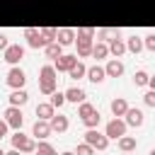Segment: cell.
<instances>
[{"label": "cell", "instance_id": "cell-1", "mask_svg": "<svg viewBox=\"0 0 155 155\" xmlns=\"http://www.w3.org/2000/svg\"><path fill=\"white\" fill-rule=\"evenodd\" d=\"M85 143H90L94 150H107L109 148V136L97 131V128H87L85 131Z\"/></svg>", "mask_w": 155, "mask_h": 155}, {"label": "cell", "instance_id": "cell-2", "mask_svg": "<svg viewBox=\"0 0 155 155\" xmlns=\"http://www.w3.org/2000/svg\"><path fill=\"white\" fill-rule=\"evenodd\" d=\"M126 128H128V124H126L121 116H114V119L104 126V133L109 136V140H111V138H114V140H119L121 136H126Z\"/></svg>", "mask_w": 155, "mask_h": 155}, {"label": "cell", "instance_id": "cell-3", "mask_svg": "<svg viewBox=\"0 0 155 155\" xmlns=\"http://www.w3.org/2000/svg\"><path fill=\"white\" fill-rule=\"evenodd\" d=\"M24 36H27V44H29V48H46L51 41L41 34V29H34V27H27L24 29Z\"/></svg>", "mask_w": 155, "mask_h": 155}, {"label": "cell", "instance_id": "cell-4", "mask_svg": "<svg viewBox=\"0 0 155 155\" xmlns=\"http://www.w3.org/2000/svg\"><path fill=\"white\" fill-rule=\"evenodd\" d=\"M10 140H12V148H17L19 153H34V150H36V143H34V138L24 136L22 131H17L15 136H10Z\"/></svg>", "mask_w": 155, "mask_h": 155}, {"label": "cell", "instance_id": "cell-5", "mask_svg": "<svg viewBox=\"0 0 155 155\" xmlns=\"http://www.w3.org/2000/svg\"><path fill=\"white\" fill-rule=\"evenodd\" d=\"M5 82H7L12 90H19V87H24L27 75H24V70H22L19 65H12V68L7 70V75H5Z\"/></svg>", "mask_w": 155, "mask_h": 155}, {"label": "cell", "instance_id": "cell-6", "mask_svg": "<svg viewBox=\"0 0 155 155\" xmlns=\"http://www.w3.org/2000/svg\"><path fill=\"white\" fill-rule=\"evenodd\" d=\"M5 121L10 124V128H15V131H19L22 128V124H24V114H22V107H7L5 109Z\"/></svg>", "mask_w": 155, "mask_h": 155}, {"label": "cell", "instance_id": "cell-7", "mask_svg": "<svg viewBox=\"0 0 155 155\" xmlns=\"http://www.w3.org/2000/svg\"><path fill=\"white\" fill-rule=\"evenodd\" d=\"M2 58L10 63V65H19V61L24 58V48L19 44H10L5 51H2Z\"/></svg>", "mask_w": 155, "mask_h": 155}, {"label": "cell", "instance_id": "cell-8", "mask_svg": "<svg viewBox=\"0 0 155 155\" xmlns=\"http://www.w3.org/2000/svg\"><path fill=\"white\" fill-rule=\"evenodd\" d=\"M51 133H53V128H51V121H46V119H36V121H34V126H31V136H34V138H39V140H46Z\"/></svg>", "mask_w": 155, "mask_h": 155}, {"label": "cell", "instance_id": "cell-9", "mask_svg": "<svg viewBox=\"0 0 155 155\" xmlns=\"http://www.w3.org/2000/svg\"><path fill=\"white\" fill-rule=\"evenodd\" d=\"M75 46H78V58H87V56H92L94 39H90V36H75Z\"/></svg>", "mask_w": 155, "mask_h": 155}, {"label": "cell", "instance_id": "cell-10", "mask_svg": "<svg viewBox=\"0 0 155 155\" xmlns=\"http://www.w3.org/2000/svg\"><path fill=\"white\" fill-rule=\"evenodd\" d=\"M109 53H111V56H116V58H121V56L126 53V41H124V39H119V29H116V31H111V39H109Z\"/></svg>", "mask_w": 155, "mask_h": 155}, {"label": "cell", "instance_id": "cell-11", "mask_svg": "<svg viewBox=\"0 0 155 155\" xmlns=\"http://www.w3.org/2000/svg\"><path fill=\"white\" fill-rule=\"evenodd\" d=\"M78 61H80V58H78V53H75V56H73V53H63L61 58H56V61H53V65H56V70H58V73H68Z\"/></svg>", "mask_w": 155, "mask_h": 155}, {"label": "cell", "instance_id": "cell-12", "mask_svg": "<svg viewBox=\"0 0 155 155\" xmlns=\"http://www.w3.org/2000/svg\"><path fill=\"white\" fill-rule=\"evenodd\" d=\"M104 70H107V78H121L124 75V63L119 58H109L107 65H104Z\"/></svg>", "mask_w": 155, "mask_h": 155}, {"label": "cell", "instance_id": "cell-13", "mask_svg": "<svg viewBox=\"0 0 155 155\" xmlns=\"http://www.w3.org/2000/svg\"><path fill=\"white\" fill-rule=\"evenodd\" d=\"M124 116H126L124 121H126L128 126H133V128L143 126V111H140V109H136V107H128V111H126Z\"/></svg>", "mask_w": 155, "mask_h": 155}, {"label": "cell", "instance_id": "cell-14", "mask_svg": "<svg viewBox=\"0 0 155 155\" xmlns=\"http://www.w3.org/2000/svg\"><path fill=\"white\" fill-rule=\"evenodd\" d=\"M51 80H58V70H56V65L46 63L39 68V82H51Z\"/></svg>", "mask_w": 155, "mask_h": 155}, {"label": "cell", "instance_id": "cell-15", "mask_svg": "<svg viewBox=\"0 0 155 155\" xmlns=\"http://www.w3.org/2000/svg\"><path fill=\"white\" fill-rule=\"evenodd\" d=\"M68 126H70V121H68L65 114H53V116H51V128H53L56 133H65Z\"/></svg>", "mask_w": 155, "mask_h": 155}, {"label": "cell", "instance_id": "cell-16", "mask_svg": "<svg viewBox=\"0 0 155 155\" xmlns=\"http://www.w3.org/2000/svg\"><path fill=\"white\" fill-rule=\"evenodd\" d=\"M56 41H58L61 46H70V44H75V29H68V27L58 29V34H56Z\"/></svg>", "mask_w": 155, "mask_h": 155}, {"label": "cell", "instance_id": "cell-17", "mask_svg": "<svg viewBox=\"0 0 155 155\" xmlns=\"http://www.w3.org/2000/svg\"><path fill=\"white\" fill-rule=\"evenodd\" d=\"M85 97H87V94H85V90H82V87H75V85H73V87H68V90H65V99H68V102H73V104H82V102H85Z\"/></svg>", "mask_w": 155, "mask_h": 155}, {"label": "cell", "instance_id": "cell-18", "mask_svg": "<svg viewBox=\"0 0 155 155\" xmlns=\"http://www.w3.org/2000/svg\"><path fill=\"white\" fill-rule=\"evenodd\" d=\"M87 80H92V82H104V80H107L104 65H90V68H87Z\"/></svg>", "mask_w": 155, "mask_h": 155}, {"label": "cell", "instance_id": "cell-19", "mask_svg": "<svg viewBox=\"0 0 155 155\" xmlns=\"http://www.w3.org/2000/svg\"><path fill=\"white\" fill-rule=\"evenodd\" d=\"M7 99H10V104H12V107H24V104H27V99H29V94L24 92V87H19V90H12Z\"/></svg>", "mask_w": 155, "mask_h": 155}, {"label": "cell", "instance_id": "cell-20", "mask_svg": "<svg viewBox=\"0 0 155 155\" xmlns=\"http://www.w3.org/2000/svg\"><path fill=\"white\" fill-rule=\"evenodd\" d=\"M109 109H111V114H114V116H124V114L128 111V102H126L124 97H116V99H111Z\"/></svg>", "mask_w": 155, "mask_h": 155}, {"label": "cell", "instance_id": "cell-21", "mask_svg": "<svg viewBox=\"0 0 155 155\" xmlns=\"http://www.w3.org/2000/svg\"><path fill=\"white\" fill-rule=\"evenodd\" d=\"M56 114V107L51 104V102H41V104H36V116L39 119H46V121H51V116Z\"/></svg>", "mask_w": 155, "mask_h": 155}, {"label": "cell", "instance_id": "cell-22", "mask_svg": "<svg viewBox=\"0 0 155 155\" xmlns=\"http://www.w3.org/2000/svg\"><path fill=\"white\" fill-rule=\"evenodd\" d=\"M143 48H145V46H143V39H140V36H128V39H126V51H128V53L138 56Z\"/></svg>", "mask_w": 155, "mask_h": 155}, {"label": "cell", "instance_id": "cell-23", "mask_svg": "<svg viewBox=\"0 0 155 155\" xmlns=\"http://www.w3.org/2000/svg\"><path fill=\"white\" fill-rule=\"evenodd\" d=\"M44 53H46V58L56 61V58H61V56H63V46H61L58 41H51V44L44 48Z\"/></svg>", "mask_w": 155, "mask_h": 155}, {"label": "cell", "instance_id": "cell-24", "mask_svg": "<svg viewBox=\"0 0 155 155\" xmlns=\"http://www.w3.org/2000/svg\"><path fill=\"white\" fill-rule=\"evenodd\" d=\"M136 145H138V143H136L133 136H121V138H119V150H121V153H133Z\"/></svg>", "mask_w": 155, "mask_h": 155}, {"label": "cell", "instance_id": "cell-25", "mask_svg": "<svg viewBox=\"0 0 155 155\" xmlns=\"http://www.w3.org/2000/svg\"><path fill=\"white\" fill-rule=\"evenodd\" d=\"M92 56H94L97 61H102V58H107V56H109V44H104V41H94V48H92Z\"/></svg>", "mask_w": 155, "mask_h": 155}, {"label": "cell", "instance_id": "cell-26", "mask_svg": "<svg viewBox=\"0 0 155 155\" xmlns=\"http://www.w3.org/2000/svg\"><path fill=\"white\" fill-rule=\"evenodd\" d=\"M68 75H70L73 80H80V78H85V75H87V65L78 61V63H75V65H73V68L68 70Z\"/></svg>", "mask_w": 155, "mask_h": 155}, {"label": "cell", "instance_id": "cell-27", "mask_svg": "<svg viewBox=\"0 0 155 155\" xmlns=\"http://www.w3.org/2000/svg\"><path fill=\"white\" fill-rule=\"evenodd\" d=\"M34 155H58V153H56V148H53L51 143H46V140H39V145H36Z\"/></svg>", "mask_w": 155, "mask_h": 155}, {"label": "cell", "instance_id": "cell-28", "mask_svg": "<svg viewBox=\"0 0 155 155\" xmlns=\"http://www.w3.org/2000/svg\"><path fill=\"white\" fill-rule=\"evenodd\" d=\"M148 82H150V75H148L145 70H136V73H133V85H136V87H145Z\"/></svg>", "mask_w": 155, "mask_h": 155}, {"label": "cell", "instance_id": "cell-29", "mask_svg": "<svg viewBox=\"0 0 155 155\" xmlns=\"http://www.w3.org/2000/svg\"><path fill=\"white\" fill-rule=\"evenodd\" d=\"M56 87H58V80H51V82H39V92H41V94H46V97H51V94L56 92Z\"/></svg>", "mask_w": 155, "mask_h": 155}, {"label": "cell", "instance_id": "cell-30", "mask_svg": "<svg viewBox=\"0 0 155 155\" xmlns=\"http://www.w3.org/2000/svg\"><path fill=\"white\" fill-rule=\"evenodd\" d=\"M99 121H102V116H99V111H97V109H94L90 116H85V119H82V124H85L87 128H97V126H99Z\"/></svg>", "mask_w": 155, "mask_h": 155}, {"label": "cell", "instance_id": "cell-31", "mask_svg": "<svg viewBox=\"0 0 155 155\" xmlns=\"http://www.w3.org/2000/svg\"><path fill=\"white\" fill-rule=\"evenodd\" d=\"M48 102H51V104H53L56 109H61V107H63V104H65L68 99H65V92H58V90H56V92L51 94V99H48Z\"/></svg>", "mask_w": 155, "mask_h": 155}, {"label": "cell", "instance_id": "cell-32", "mask_svg": "<svg viewBox=\"0 0 155 155\" xmlns=\"http://www.w3.org/2000/svg\"><path fill=\"white\" fill-rule=\"evenodd\" d=\"M94 153H97V150H94L90 143H85V140L78 143V148H75V155H94Z\"/></svg>", "mask_w": 155, "mask_h": 155}, {"label": "cell", "instance_id": "cell-33", "mask_svg": "<svg viewBox=\"0 0 155 155\" xmlns=\"http://www.w3.org/2000/svg\"><path fill=\"white\" fill-rule=\"evenodd\" d=\"M92 111H94V107H92L90 102H82V104L78 107V116H80V119H85V116H90Z\"/></svg>", "mask_w": 155, "mask_h": 155}, {"label": "cell", "instance_id": "cell-34", "mask_svg": "<svg viewBox=\"0 0 155 155\" xmlns=\"http://www.w3.org/2000/svg\"><path fill=\"white\" fill-rule=\"evenodd\" d=\"M75 36H90V39H94V36H97V31H94L92 27H80V29L75 31Z\"/></svg>", "mask_w": 155, "mask_h": 155}, {"label": "cell", "instance_id": "cell-35", "mask_svg": "<svg viewBox=\"0 0 155 155\" xmlns=\"http://www.w3.org/2000/svg\"><path fill=\"white\" fill-rule=\"evenodd\" d=\"M41 34H44L48 41H56V34H58V29H53V27H41Z\"/></svg>", "mask_w": 155, "mask_h": 155}, {"label": "cell", "instance_id": "cell-36", "mask_svg": "<svg viewBox=\"0 0 155 155\" xmlns=\"http://www.w3.org/2000/svg\"><path fill=\"white\" fill-rule=\"evenodd\" d=\"M143 46H145L148 51H153V53H155V34H148V36L143 39Z\"/></svg>", "mask_w": 155, "mask_h": 155}, {"label": "cell", "instance_id": "cell-37", "mask_svg": "<svg viewBox=\"0 0 155 155\" xmlns=\"http://www.w3.org/2000/svg\"><path fill=\"white\" fill-rule=\"evenodd\" d=\"M143 102H145L148 107H155V90H153V87H150V90L143 94Z\"/></svg>", "mask_w": 155, "mask_h": 155}, {"label": "cell", "instance_id": "cell-38", "mask_svg": "<svg viewBox=\"0 0 155 155\" xmlns=\"http://www.w3.org/2000/svg\"><path fill=\"white\" fill-rule=\"evenodd\" d=\"M109 34H111V31H109V29H97V36H99V39H97V41H109V39H107V36H109Z\"/></svg>", "mask_w": 155, "mask_h": 155}, {"label": "cell", "instance_id": "cell-39", "mask_svg": "<svg viewBox=\"0 0 155 155\" xmlns=\"http://www.w3.org/2000/svg\"><path fill=\"white\" fill-rule=\"evenodd\" d=\"M7 131H10V124H7L5 119H0V138H2V136H7Z\"/></svg>", "mask_w": 155, "mask_h": 155}, {"label": "cell", "instance_id": "cell-40", "mask_svg": "<svg viewBox=\"0 0 155 155\" xmlns=\"http://www.w3.org/2000/svg\"><path fill=\"white\" fill-rule=\"evenodd\" d=\"M7 46H10V41H7V34H2V31H0V51H5Z\"/></svg>", "mask_w": 155, "mask_h": 155}, {"label": "cell", "instance_id": "cell-41", "mask_svg": "<svg viewBox=\"0 0 155 155\" xmlns=\"http://www.w3.org/2000/svg\"><path fill=\"white\" fill-rule=\"evenodd\" d=\"M5 155H22V153H19L17 148H12V150H5Z\"/></svg>", "mask_w": 155, "mask_h": 155}, {"label": "cell", "instance_id": "cell-42", "mask_svg": "<svg viewBox=\"0 0 155 155\" xmlns=\"http://www.w3.org/2000/svg\"><path fill=\"white\" fill-rule=\"evenodd\" d=\"M148 87H153V90H155V75H150V82H148Z\"/></svg>", "mask_w": 155, "mask_h": 155}, {"label": "cell", "instance_id": "cell-43", "mask_svg": "<svg viewBox=\"0 0 155 155\" xmlns=\"http://www.w3.org/2000/svg\"><path fill=\"white\" fill-rule=\"evenodd\" d=\"M61 155H75V150H63Z\"/></svg>", "mask_w": 155, "mask_h": 155}, {"label": "cell", "instance_id": "cell-44", "mask_svg": "<svg viewBox=\"0 0 155 155\" xmlns=\"http://www.w3.org/2000/svg\"><path fill=\"white\" fill-rule=\"evenodd\" d=\"M0 155H5V150H2V148H0Z\"/></svg>", "mask_w": 155, "mask_h": 155}, {"label": "cell", "instance_id": "cell-45", "mask_svg": "<svg viewBox=\"0 0 155 155\" xmlns=\"http://www.w3.org/2000/svg\"><path fill=\"white\" fill-rule=\"evenodd\" d=\"M150 155H155V148H153V150H150Z\"/></svg>", "mask_w": 155, "mask_h": 155}, {"label": "cell", "instance_id": "cell-46", "mask_svg": "<svg viewBox=\"0 0 155 155\" xmlns=\"http://www.w3.org/2000/svg\"><path fill=\"white\" fill-rule=\"evenodd\" d=\"M24 155H27V153H24Z\"/></svg>", "mask_w": 155, "mask_h": 155}]
</instances>
